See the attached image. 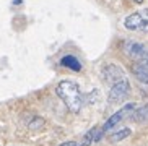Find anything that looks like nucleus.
Masks as SVG:
<instances>
[{"mask_svg": "<svg viewBox=\"0 0 148 146\" xmlns=\"http://www.w3.org/2000/svg\"><path fill=\"white\" fill-rule=\"evenodd\" d=\"M56 94L64 101V104L67 106L70 112L78 114L82 111L83 104H85V96L82 94L80 86L72 80H62L59 81L56 88Z\"/></svg>", "mask_w": 148, "mask_h": 146, "instance_id": "obj_1", "label": "nucleus"}, {"mask_svg": "<svg viewBox=\"0 0 148 146\" xmlns=\"http://www.w3.org/2000/svg\"><path fill=\"white\" fill-rule=\"evenodd\" d=\"M122 50L134 62L148 65V49L142 42H137V41H124L122 42Z\"/></svg>", "mask_w": 148, "mask_h": 146, "instance_id": "obj_2", "label": "nucleus"}, {"mask_svg": "<svg viewBox=\"0 0 148 146\" xmlns=\"http://www.w3.org/2000/svg\"><path fill=\"white\" fill-rule=\"evenodd\" d=\"M124 28L127 31L148 33V10H140L127 15L124 20Z\"/></svg>", "mask_w": 148, "mask_h": 146, "instance_id": "obj_3", "label": "nucleus"}, {"mask_svg": "<svg viewBox=\"0 0 148 146\" xmlns=\"http://www.w3.org/2000/svg\"><path fill=\"white\" fill-rule=\"evenodd\" d=\"M129 94H130V83H129L127 76H124L111 85V89H109V102L111 104L122 102V101H125L129 98Z\"/></svg>", "mask_w": 148, "mask_h": 146, "instance_id": "obj_4", "label": "nucleus"}, {"mask_svg": "<svg viewBox=\"0 0 148 146\" xmlns=\"http://www.w3.org/2000/svg\"><path fill=\"white\" fill-rule=\"evenodd\" d=\"M134 109H135V104L134 102H129V104H125L122 109H119L116 114H112V115H111L108 120L104 122V125L101 127L103 133H106V132H109V130H112L114 127H116V125L122 120V119H125L127 114H132V112H134Z\"/></svg>", "mask_w": 148, "mask_h": 146, "instance_id": "obj_5", "label": "nucleus"}, {"mask_svg": "<svg viewBox=\"0 0 148 146\" xmlns=\"http://www.w3.org/2000/svg\"><path fill=\"white\" fill-rule=\"evenodd\" d=\"M101 75H103V78H104V81L111 83V85H112L114 81H117V80H121V78L125 76L124 70H122L119 65H116V63L104 65L103 70H101Z\"/></svg>", "mask_w": 148, "mask_h": 146, "instance_id": "obj_6", "label": "nucleus"}, {"mask_svg": "<svg viewBox=\"0 0 148 146\" xmlns=\"http://www.w3.org/2000/svg\"><path fill=\"white\" fill-rule=\"evenodd\" d=\"M103 130H101V127H93L91 130H88L86 133H85V136L82 138V141H80L78 146H91L93 143H98L103 138Z\"/></svg>", "mask_w": 148, "mask_h": 146, "instance_id": "obj_7", "label": "nucleus"}, {"mask_svg": "<svg viewBox=\"0 0 148 146\" xmlns=\"http://www.w3.org/2000/svg\"><path fill=\"white\" fill-rule=\"evenodd\" d=\"M132 72H134L135 78H137L140 83L148 85V65H145V63H137V62H135L134 67H132Z\"/></svg>", "mask_w": 148, "mask_h": 146, "instance_id": "obj_8", "label": "nucleus"}, {"mask_svg": "<svg viewBox=\"0 0 148 146\" xmlns=\"http://www.w3.org/2000/svg\"><path fill=\"white\" fill-rule=\"evenodd\" d=\"M60 65L69 70H73V72H80L82 70V62L75 55H64L60 59Z\"/></svg>", "mask_w": 148, "mask_h": 146, "instance_id": "obj_9", "label": "nucleus"}, {"mask_svg": "<svg viewBox=\"0 0 148 146\" xmlns=\"http://www.w3.org/2000/svg\"><path fill=\"white\" fill-rule=\"evenodd\" d=\"M130 119L137 123H145L148 122V104L142 106V107H137L134 109V112L130 114Z\"/></svg>", "mask_w": 148, "mask_h": 146, "instance_id": "obj_10", "label": "nucleus"}, {"mask_svg": "<svg viewBox=\"0 0 148 146\" xmlns=\"http://www.w3.org/2000/svg\"><path fill=\"white\" fill-rule=\"evenodd\" d=\"M132 133V130L130 128H127V127H124V128L117 130V132H114L111 136H109V140L112 143H117V141H122V140H125V138H129Z\"/></svg>", "mask_w": 148, "mask_h": 146, "instance_id": "obj_11", "label": "nucleus"}, {"mask_svg": "<svg viewBox=\"0 0 148 146\" xmlns=\"http://www.w3.org/2000/svg\"><path fill=\"white\" fill-rule=\"evenodd\" d=\"M42 125H44L42 119H41V117H34V119L28 123V128H29V130H39Z\"/></svg>", "mask_w": 148, "mask_h": 146, "instance_id": "obj_12", "label": "nucleus"}, {"mask_svg": "<svg viewBox=\"0 0 148 146\" xmlns=\"http://www.w3.org/2000/svg\"><path fill=\"white\" fill-rule=\"evenodd\" d=\"M59 146H78V143L77 141H64L62 145H59Z\"/></svg>", "mask_w": 148, "mask_h": 146, "instance_id": "obj_13", "label": "nucleus"}, {"mask_svg": "<svg viewBox=\"0 0 148 146\" xmlns=\"http://www.w3.org/2000/svg\"><path fill=\"white\" fill-rule=\"evenodd\" d=\"M135 3H142V2H143V0H134Z\"/></svg>", "mask_w": 148, "mask_h": 146, "instance_id": "obj_14", "label": "nucleus"}]
</instances>
